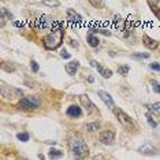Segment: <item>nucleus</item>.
<instances>
[{"instance_id": "nucleus-29", "label": "nucleus", "mask_w": 160, "mask_h": 160, "mask_svg": "<svg viewBox=\"0 0 160 160\" xmlns=\"http://www.w3.org/2000/svg\"><path fill=\"white\" fill-rule=\"evenodd\" d=\"M90 4H92L93 7H103L104 2H90Z\"/></svg>"}, {"instance_id": "nucleus-2", "label": "nucleus", "mask_w": 160, "mask_h": 160, "mask_svg": "<svg viewBox=\"0 0 160 160\" xmlns=\"http://www.w3.org/2000/svg\"><path fill=\"white\" fill-rule=\"evenodd\" d=\"M64 37V30H54V32L48 33L47 36L44 37V47L47 49H56L59 45L62 44Z\"/></svg>"}, {"instance_id": "nucleus-8", "label": "nucleus", "mask_w": 160, "mask_h": 160, "mask_svg": "<svg viewBox=\"0 0 160 160\" xmlns=\"http://www.w3.org/2000/svg\"><path fill=\"white\" fill-rule=\"evenodd\" d=\"M97 96L101 99V101L106 104L110 110H112V111L115 110V103H114V100H112V97H111L110 93L104 92V90H99V92H97Z\"/></svg>"}, {"instance_id": "nucleus-19", "label": "nucleus", "mask_w": 160, "mask_h": 160, "mask_svg": "<svg viewBox=\"0 0 160 160\" xmlns=\"http://www.w3.org/2000/svg\"><path fill=\"white\" fill-rule=\"evenodd\" d=\"M85 129L88 131H90V133H95V131H97L100 129V123L99 122H93V123H86L85 125Z\"/></svg>"}, {"instance_id": "nucleus-13", "label": "nucleus", "mask_w": 160, "mask_h": 160, "mask_svg": "<svg viewBox=\"0 0 160 160\" xmlns=\"http://www.w3.org/2000/svg\"><path fill=\"white\" fill-rule=\"evenodd\" d=\"M66 114H67V116H70V118H79L82 115V110L79 108L77 104H73V106H70L67 108Z\"/></svg>"}, {"instance_id": "nucleus-12", "label": "nucleus", "mask_w": 160, "mask_h": 160, "mask_svg": "<svg viewBox=\"0 0 160 160\" xmlns=\"http://www.w3.org/2000/svg\"><path fill=\"white\" fill-rule=\"evenodd\" d=\"M18 108L19 110H36L37 107L29 100V97H23V99L19 100L18 103Z\"/></svg>"}, {"instance_id": "nucleus-20", "label": "nucleus", "mask_w": 160, "mask_h": 160, "mask_svg": "<svg viewBox=\"0 0 160 160\" xmlns=\"http://www.w3.org/2000/svg\"><path fill=\"white\" fill-rule=\"evenodd\" d=\"M129 71H130V66L129 64H122L118 67V73H119L120 75H123V77H126Z\"/></svg>"}, {"instance_id": "nucleus-11", "label": "nucleus", "mask_w": 160, "mask_h": 160, "mask_svg": "<svg viewBox=\"0 0 160 160\" xmlns=\"http://www.w3.org/2000/svg\"><path fill=\"white\" fill-rule=\"evenodd\" d=\"M67 22L70 23H82V16L78 12H75L73 8L67 10Z\"/></svg>"}, {"instance_id": "nucleus-25", "label": "nucleus", "mask_w": 160, "mask_h": 160, "mask_svg": "<svg viewBox=\"0 0 160 160\" xmlns=\"http://www.w3.org/2000/svg\"><path fill=\"white\" fill-rule=\"evenodd\" d=\"M149 68L153 71H160V64L158 63V62H152L151 64H149Z\"/></svg>"}, {"instance_id": "nucleus-6", "label": "nucleus", "mask_w": 160, "mask_h": 160, "mask_svg": "<svg viewBox=\"0 0 160 160\" xmlns=\"http://www.w3.org/2000/svg\"><path fill=\"white\" fill-rule=\"evenodd\" d=\"M138 152H140L141 155H145V156H156L159 153V149L156 147H153L151 142H145V144H142L141 147L138 148Z\"/></svg>"}, {"instance_id": "nucleus-30", "label": "nucleus", "mask_w": 160, "mask_h": 160, "mask_svg": "<svg viewBox=\"0 0 160 160\" xmlns=\"http://www.w3.org/2000/svg\"><path fill=\"white\" fill-rule=\"evenodd\" d=\"M92 160H107V159L104 158L103 155H97V156H95V158H93Z\"/></svg>"}, {"instance_id": "nucleus-4", "label": "nucleus", "mask_w": 160, "mask_h": 160, "mask_svg": "<svg viewBox=\"0 0 160 160\" xmlns=\"http://www.w3.org/2000/svg\"><path fill=\"white\" fill-rule=\"evenodd\" d=\"M55 21L48 15H40L39 18L34 21V26H36L37 30H51L52 25H54Z\"/></svg>"}, {"instance_id": "nucleus-17", "label": "nucleus", "mask_w": 160, "mask_h": 160, "mask_svg": "<svg viewBox=\"0 0 160 160\" xmlns=\"http://www.w3.org/2000/svg\"><path fill=\"white\" fill-rule=\"evenodd\" d=\"M48 156H49V159L52 160H56V159H60L62 156H63V152L59 151V149H49V152H48Z\"/></svg>"}, {"instance_id": "nucleus-18", "label": "nucleus", "mask_w": 160, "mask_h": 160, "mask_svg": "<svg viewBox=\"0 0 160 160\" xmlns=\"http://www.w3.org/2000/svg\"><path fill=\"white\" fill-rule=\"evenodd\" d=\"M86 41H88V44H89L92 48L99 47V44H100V40L97 39L96 36H92V34H88V37H86Z\"/></svg>"}, {"instance_id": "nucleus-1", "label": "nucleus", "mask_w": 160, "mask_h": 160, "mask_svg": "<svg viewBox=\"0 0 160 160\" xmlns=\"http://www.w3.org/2000/svg\"><path fill=\"white\" fill-rule=\"evenodd\" d=\"M68 144H70V148H71L73 158L75 160H82L83 158L88 156L89 148H88V145H86V142L83 141V138L81 137V134H78V133L71 134L70 140H68Z\"/></svg>"}, {"instance_id": "nucleus-28", "label": "nucleus", "mask_w": 160, "mask_h": 160, "mask_svg": "<svg viewBox=\"0 0 160 160\" xmlns=\"http://www.w3.org/2000/svg\"><path fill=\"white\" fill-rule=\"evenodd\" d=\"M151 55L149 54H134V58H141V59H148Z\"/></svg>"}, {"instance_id": "nucleus-23", "label": "nucleus", "mask_w": 160, "mask_h": 160, "mask_svg": "<svg viewBox=\"0 0 160 160\" xmlns=\"http://www.w3.org/2000/svg\"><path fill=\"white\" fill-rule=\"evenodd\" d=\"M151 85H152V89H153L155 93H160V83L156 81V79H151Z\"/></svg>"}, {"instance_id": "nucleus-24", "label": "nucleus", "mask_w": 160, "mask_h": 160, "mask_svg": "<svg viewBox=\"0 0 160 160\" xmlns=\"http://www.w3.org/2000/svg\"><path fill=\"white\" fill-rule=\"evenodd\" d=\"M145 116H147V120H148V123L151 125L152 127H156V126H158V123H156V120L153 119V116L151 115V112H147V115H145Z\"/></svg>"}, {"instance_id": "nucleus-9", "label": "nucleus", "mask_w": 160, "mask_h": 160, "mask_svg": "<svg viewBox=\"0 0 160 160\" xmlns=\"http://www.w3.org/2000/svg\"><path fill=\"white\" fill-rule=\"evenodd\" d=\"M90 66H92V67H95V68H97V71L100 73V75H103L104 78H110V77H112V70H110V68H106L104 66L100 64L99 62H96V60H90Z\"/></svg>"}, {"instance_id": "nucleus-14", "label": "nucleus", "mask_w": 160, "mask_h": 160, "mask_svg": "<svg viewBox=\"0 0 160 160\" xmlns=\"http://www.w3.org/2000/svg\"><path fill=\"white\" fill-rule=\"evenodd\" d=\"M78 67H79V62L78 60H71V62H68L67 64H66V73H67L68 75H75V73H77L78 70Z\"/></svg>"}, {"instance_id": "nucleus-35", "label": "nucleus", "mask_w": 160, "mask_h": 160, "mask_svg": "<svg viewBox=\"0 0 160 160\" xmlns=\"http://www.w3.org/2000/svg\"><path fill=\"white\" fill-rule=\"evenodd\" d=\"M39 159H40V160H45V158H44V155H41V153H40V155H39Z\"/></svg>"}, {"instance_id": "nucleus-34", "label": "nucleus", "mask_w": 160, "mask_h": 160, "mask_svg": "<svg viewBox=\"0 0 160 160\" xmlns=\"http://www.w3.org/2000/svg\"><path fill=\"white\" fill-rule=\"evenodd\" d=\"M14 25H15V26H22V22H16V21H15V22H14Z\"/></svg>"}, {"instance_id": "nucleus-22", "label": "nucleus", "mask_w": 160, "mask_h": 160, "mask_svg": "<svg viewBox=\"0 0 160 160\" xmlns=\"http://www.w3.org/2000/svg\"><path fill=\"white\" fill-rule=\"evenodd\" d=\"M29 133H18L16 134V138H18V140L21 141V142H27L29 141Z\"/></svg>"}, {"instance_id": "nucleus-5", "label": "nucleus", "mask_w": 160, "mask_h": 160, "mask_svg": "<svg viewBox=\"0 0 160 160\" xmlns=\"http://www.w3.org/2000/svg\"><path fill=\"white\" fill-rule=\"evenodd\" d=\"M22 95V90L21 89H15L12 86H6L3 83L2 86V96L4 99H12V97H16V96H21Z\"/></svg>"}, {"instance_id": "nucleus-15", "label": "nucleus", "mask_w": 160, "mask_h": 160, "mask_svg": "<svg viewBox=\"0 0 160 160\" xmlns=\"http://www.w3.org/2000/svg\"><path fill=\"white\" fill-rule=\"evenodd\" d=\"M142 41H144V45H145V47L149 48V49H156V48H158V45H159L158 41L153 40V39H151V37L147 36V34L142 37Z\"/></svg>"}, {"instance_id": "nucleus-36", "label": "nucleus", "mask_w": 160, "mask_h": 160, "mask_svg": "<svg viewBox=\"0 0 160 160\" xmlns=\"http://www.w3.org/2000/svg\"><path fill=\"white\" fill-rule=\"evenodd\" d=\"M21 160H27V159H21Z\"/></svg>"}, {"instance_id": "nucleus-31", "label": "nucleus", "mask_w": 160, "mask_h": 160, "mask_svg": "<svg viewBox=\"0 0 160 160\" xmlns=\"http://www.w3.org/2000/svg\"><path fill=\"white\" fill-rule=\"evenodd\" d=\"M45 4H49V6H59V2H45Z\"/></svg>"}, {"instance_id": "nucleus-33", "label": "nucleus", "mask_w": 160, "mask_h": 160, "mask_svg": "<svg viewBox=\"0 0 160 160\" xmlns=\"http://www.w3.org/2000/svg\"><path fill=\"white\" fill-rule=\"evenodd\" d=\"M93 81H95V78H93L92 75H89V77H88V82H93Z\"/></svg>"}, {"instance_id": "nucleus-3", "label": "nucleus", "mask_w": 160, "mask_h": 160, "mask_svg": "<svg viewBox=\"0 0 160 160\" xmlns=\"http://www.w3.org/2000/svg\"><path fill=\"white\" fill-rule=\"evenodd\" d=\"M114 114H115V116L118 118L119 123H120L123 127L131 129V130H133V129H135V125H134L133 119H131V118L129 116L126 112H123V111L119 110V108H115V110H114Z\"/></svg>"}, {"instance_id": "nucleus-27", "label": "nucleus", "mask_w": 160, "mask_h": 160, "mask_svg": "<svg viewBox=\"0 0 160 160\" xmlns=\"http://www.w3.org/2000/svg\"><path fill=\"white\" fill-rule=\"evenodd\" d=\"M60 56L64 58V59H68V58L71 56V54H68V52L66 51V49H62V51H60Z\"/></svg>"}, {"instance_id": "nucleus-26", "label": "nucleus", "mask_w": 160, "mask_h": 160, "mask_svg": "<svg viewBox=\"0 0 160 160\" xmlns=\"http://www.w3.org/2000/svg\"><path fill=\"white\" fill-rule=\"evenodd\" d=\"M30 68H32L33 73H39V64H37L36 60H32V62H30Z\"/></svg>"}, {"instance_id": "nucleus-21", "label": "nucleus", "mask_w": 160, "mask_h": 160, "mask_svg": "<svg viewBox=\"0 0 160 160\" xmlns=\"http://www.w3.org/2000/svg\"><path fill=\"white\" fill-rule=\"evenodd\" d=\"M149 110H151L152 114L155 115H160V103H153L149 106Z\"/></svg>"}, {"instance_id": "nucleus-16", "label": "nucleus", "mask_w": 160, "mask_h": 160, "mask_svg": "<svg viewBox=\"0 0 160 160\" xmlns=\"http://www.w3.org/2000/svg\"><path fill=\"white\" fill-rule=\"evenodd\" d=\"M125 23H126V21H123L120 15H115L114 16V25H115L116 29L119 30H125Z\"/></svg>"}, {"instance_id": "nucleus-10", "label": "nucleus", "mask_w": 160, "mask_h": 160, "mask_svg": "<svg viewBox=\"0 0 160 160\" xmlns=\"http://www.w3.org/2000/svg\"><path fill=\"white\" fill-rule=\"evenodd\" d=\"M79 103H81V106L83 107V108L88 110L89 112L95 111V104L92 103V100L89 99L88 95H81V96H79Z\"/></svg>"}, {"instance_id": "nucleus-7", "label": "nucleus", "mask_w": 160, "mask_h": 160, "mask_svg": "<svg viewBox=\"0 0 160 160\" xmlns=\"http://www.w3.org/2000/svg\"><path fill=\"white\" fill-rule=\"evenodd\" d=\"M99 140L101 141L104 145L114 144V141H115V131H112V130H104V131H101L100 135H99Z\"/></svg>"}, {"instance_id": "nucleus-32", "label": "nucleus", "mask_w": 160, "mask_h": 160, "mask_svg": "<svg viewBox=\"0 0 160 160\" xmlns=\"http://www.w3.org/2000/svg\"><path fill=\"white\" fill-rule=\"evenodd\" d=\"M70 43H71V47H74V48H78V44H77V41L71 40V41H70Z\"/></svg>"}]
</instances>
